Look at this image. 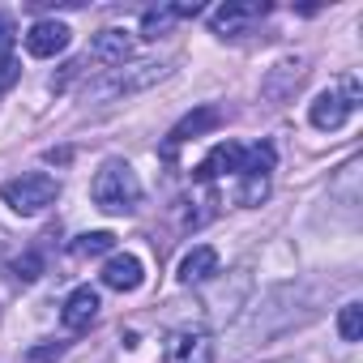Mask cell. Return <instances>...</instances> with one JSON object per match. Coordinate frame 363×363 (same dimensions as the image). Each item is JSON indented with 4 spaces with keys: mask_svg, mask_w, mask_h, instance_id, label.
<instances>
[{
    "mask_svg": "<svg viewBox=\"0 0 363 363\" xmlns=\"http://www.w3.org/2000/svg\"><path fill=\"white\" fill-rule=\"evenodd\" d=\"M60 354H65V342H39L26 350V363H56Z\"/></svg>",
    "mask_w": 363,
    "mask_h": 363,
    "instance_id": "cell-21",
    "label": "cell"
},
{
    "mask_svg": "<svg viewBox=\"0 0 363 363\" xmlns=\"http://www.w3.org/2000/svg\"><path fill=\"white\" fill-rule=\"evenodd\" d=\"M65 48H69V26L56 22V18H43V22H35V26L26 30V52L39 56V60H52V56H60Z\"/></svg>",
    "mask_w": 363,
    "mask_h": 363,
    "instance_id": "cell-8",
    "label": "cell"
},
{
    "mask_svg": "<svg viewBox=\"0 0 363 363\" xmlns=\"http://www.w3.org/2000/svg\"><path fill=\"white\" fill-rule=\"evenodd\" d=\"M274 162H278L274 145H269V141H261V145L244 150V167H240V175H269V171H274Z\"/></svg>",
    "mask_w": 363,
    "mask_h": 363,
    "instance_id": "cell-16",
    "label": "cell"
},
{
    "mask_svg": "<svg viewBox=\"0 0 363 363\" xmlns=\"http://www.w3.org/2000/svg\"><path fill=\"white\" fill-rule=\"evenodd\" d=\"M90 201L103 214H133L141 206V179L124 158H107L90 179Z\"/></svg>",
    "mask_w": 363,
    "mask_h": 363,
    "instance_id": "cell-1",
    "label": "cell"
},
{
    "mask_svg": "<svg viewBox=\"0 0 363 363\" xmlns=\"http://www.w3.org/2000/svg\"><path fill=\"white\" fill-rule=\"evenodd\" d=\"M299 82H303V60H282V65H274V77L265 82V94L269 99H286Z\"/></svg>",
    "mask_w": 363,
    "mask_h": 363,
    "instance_id": "cell-15",
    "label": "cell"
},
{
    "mask_svg": "<svg viewBox=\"0 0 363 363\" xmlns=\"http://www.w3.org/2000/svg\"><path fill=\"white\" fill-rule=\"evenodd\" d=\"M99 308H103V303H99V291H94V286H77V291H69V299H65V308H60V320H65L69 333H82V329L94 325Z\"/></svg>",
    "mask_w": 363,
    "mask_h": 363,
    "instance_id": "cell-10",
    "label": "cell"
},
{
    "mask_svg": "<svg viewBox=\"0 0 363 363\" xmlns=\"http://www.w3.org/2000/svg\"><path fill=\"white\" fill-rule=\"evenodd\" d=\"M269 13V5L265 0H227V5H218L214 13H210V26H214V35H223V39H235V35H244V30H252L261 18Z\"/></svg>",
    "mask_w": 363,
    "mask_h": 363,
    "instance_id": "cell-4",
    "label": "cell"
},
{
    "mask_svg": "<svg viewBox=\"0 0 363 363\" xmlns=\"http://www.w3.org/2000/svg\"><path fill=\"white\" fill-rule=\"evenodd\" d=\"M13 269H18V278H26V282H35V278L43 274V261H39L35 252H26V257H18V265H13Z\"/></svg>",
    "mask_w": 363,
    "mask_h": 363,
    "instance_id": "cell-22",
    "label": "cell"
},
{
    "mask_svg": "<svg viewBox=\"0 0 363 363\" xmlns=\"http://www.w3.org/2000/svg\"><path fill=\"white\" fill-rule=\"evenodd\" d=\"M240 179H244L240 193H235L240 206H261L269 197V175H240Z\"/></svg>",
    "mask_w": 363,
    "mask_h": 363,
    "instance_id": "cell-18",
    "label": "cell"
},
{
    "mask_svg": "<svg viewBox=\"0 0 363 363\" xmlns=\"http://www.w3.org/2000/svg\"><path fill=\"white\" fill-rule=\"evenodd\" d=\"M116 248V235L111 231H86V235H77L73 240V257H103V252H111Z\"/></svg>",
    "mask_w": 363,
    "mask_h": 363,
    "instance_id": "cell-17",
    "label": "cell"
},
{
    "mask_svg": "<svg viewBox=\"0 0 363 363\" xmlns=\"http://www.w3.org/2000/svg\"><path fill=\"white\" fill-rule=\"evenodd\" d=\"M128 56H133V35L120 30V26L99 30V35L90 39V52H86V60H94V65H103V69H120Z\"/></svg>",
    "mask_w": 363,
    "mask_h": 363,
    "instance_id": "cell-7",
    "label": "cell"
},
{
    "mask_svg": "<svg viewBox=\"0 0 363 363\" xmlns=\"http://www.w3.org/2000/svg\"><path fill=\"white\" fill-rule=\"evenodd\" d=\"M162 77H167V65H158V60H145V65H133V69H124V73H111L103 86H94V99L137 94V90H145V86H154V82H162Z\"/></svg>",
    "mask_w": 363,
    "mask_h": 363,
    "instance_id": "cell-6",
    "label": "cell"
},
{
    "mask_svg": "<svg viewBox=\"0 0 363 363\" xmlns=\"http://www.w3.org/2000/svg\"><path fill=\"white\" fill-rule=\"evenodd\" d=\"M337 333H342V342H359L363 337V303H346L337 312Z\"/></svg>",
    "mask_w": 363,
    "mask_h": 363,
    "instance_id": "cell-19",
    "label": "cell"
},
{
    "mask_svg": "<svg viewBox=\"0 0 363 363\" xmlns=\"http://www.w3.org/2000/svg\"><path fill=\"white\" fill-rule=\"evenodd\" d=\"M240 167H244V145H235V141H218L210 154H206V162L197 167V179H218V175H240Z\"/></svg>",
    "mask_w": 363,
    "mask_h": 363,
    "instance_id": "cell-11",
    "label": "cell"
},
{
    "mask_svg": "<svg viewBox=\"0 0 363 363\" xmlns=\"http://www.w3.org/2000/svg\"><path fill=\"white\" fill-rule=\"evenodd\" d=\"M214 333L210 329H175L167 333V363H214Z\"/></svg>",
    "mask_w": 363,
    "mask_h": 363,
    "instance_id": "cell-5",
    "label": "cell"
},
{
    "mask_svg": "<svg viewBox=\"0 0 363 363\" xmlns=\"http://www.w3.org/2000/svg\"><path fill=\"white\" fill-rule=\"evenodd\" d=\"M18 82H22V60L18 56H0V94L13 90Z\"/></svg>",
    "mask_w": 363,
    "mask_h": 363,
    "instance_id": "cell-20",
    "label": "cell"
},
{
    "mask_svg": "<svg viewBox=\"0 0 363 363\" xmlns=\"http://www.w3.org/2000/svg\"><path fill=\"white\" fill-rule=\"evenodd\" d=\"M201 13V5H158V9H145L141 13V35L145 39H158V35H167L179 18H197Z\"/></svg>",
    "mask_w": 363,
    "mask_h": 363,
    "instance_id": "cell-13",
    "label": "cell"
},
{
    "mask_svg": "<svg viewBox=\"0 0 363 363\" xmlns=\"http://www.w3.org/2000/svg\"><path fill=\"white\" fill-rule=\"evenodd\" d=\"M13 39H18V26H13V18H9V13H0V56H9Z\"/></svg>",
    "mask_w": 363,
    "mask_h": 363,
    "instance_id": "cell-23",
    "label": "cell"
},
{
    "mask_svg": "<svg viewBox=\"0 0 363 363\" xmlns=\"http://www.w3.org/2000/svg\"><path fill=\"white\" fill-rule=\"evenodd\" d=\"M218 124H223V111H218L214 103H206V107L189 111L184 120L171 128V145H175V141H189V137H201V133H214Z\"/></svg>",
    "mask_w": 363,
    "mask_h": 363,
    "instance_id": "cell-14",
    "label": "cell"
},
{
    "mask_svg": "<svg viewBox=\"0 0 363 363\" xmlns=\"http://www.w3.org/2000/svg\"><path fill=\"white\" fill-rule=\"evenodd\" d=\"M99 278H103V286H111V291H124V295H128V291H137V286L145 282V265H141L133 252H111Z\"/></svg>",
    "mask_w": 363,
    "mask_h": 363,
    "instance_id": "cell-9",
    "label": "cell"
},
{
    "mask_svg": "<svg viewBox=\"0 0 363 363\" xmlns=\"http://www.w3.org/2000/svg\"><path fill=\"white\" fill-rule=\"evenodd\" d=\"M56 197H60V179L48 175V171H22V175H13V179L0 184V201H5L13 214H22V218L43 214L48 206H56Z\"/></svg>",
    "mask_w": 363,
    "mask_h": 363,
    "instance_id": "cell-2",
    "label": "cell"
},
{
    "mask_svg": "<svg viewBox=\"0 0 363 363\" xmlns=\"http://www.w3.org/2000/svg\"><path fill=\"white\" fill-rule=\"evenodd\" d=\"M218 274V252L210 244H197L184 252V261H179V282L184 286H197V282H210Z\"/></svg>",
    "mask_w": 363,
    "mask_h": 363,
    "instance_id": "cell-12",
    "label": "cell"
},
{
    "mask_svg": "<svg viewBox=\"0 0 363 363\" xmlns=\"http://www.w3.org/2000/svg\"><path fill=\"white\" fill-rule=\"evenodd\" d=\"M354 107H359V82L354 77H342V86L337 90H320L316 94V103H312V124L320 128V133H337L350 116H354Z\"/></svg>",
    "mask_w": 363,
    "mask_h": 363,
    "instance_id": "cell-3",
    "label": "cell"
}]
</instances>
